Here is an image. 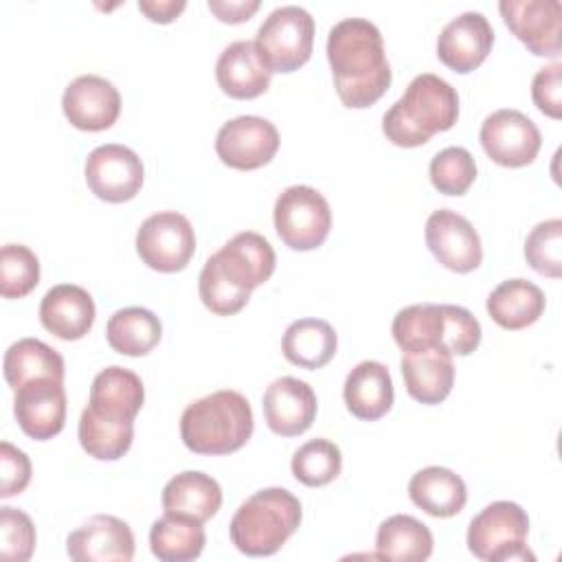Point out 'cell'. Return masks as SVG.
Listing matches in <instances>:
<instances>
[{
	"label": "cell",
	"mask_w": 562,
	"mask_h": 562,
	"mask_svg": "<svg viewBox=\"0 0 562 562\" xmlns=\"http://www.w3.org/2000/svg\"><path fill=\"white\" fill-rule=\"evenodd\" d=\"M327 59L336 92L347 108H369L391 86L382 33L367 18H345L329 29Z\"/></svg>",
	"instance_id": "cell-1"
},
{
	"label": "cell",
	"mask_w": 562,
	"mask_h": 562,
	"mask_svg": "<svg viewBox=\"0 0 562 562\" xmlns=\"http://www.w3.org/2000/svg\"><path fill=\"white\" fill-rule=\"evenodd\" d=\"M459 94L432 72L417 75L404 94L384 112L382 132L397 147H419L432 134L446 132L457 123Z\"/></svg>",
	"instance_id": "cell-2"
},
{
	"label": "cell",
	"mask_w": 562,
	"mask_h": 562,
	"mask_svg": "<svg viewBox=\"0 0 562 562\" xmlns=\"http://www.w3.org/2000/svg\"><path fill=\"white\" fill-rule=\"evenodd\" d=\"M250 402L233 389H222L191 402L180 417L182 443L195 454H228L252 435Z\"/></svg>",
	"instance_id": "cell-3"
},
{
	"label": "cell",
	"mask_w": 562,
	"mask_h": 562,
	"mask_svg": "<svg viewBox=\"0 0 562 562\" xmlns=\"http://www.w3.org/2000/svg\"><path fill=\"white\" fill-rule=\"evenodd\" d=\"M391 334L402 351L443 349L452 356H468L481 342V325L472 312L450 303L402 307L393 318Z\"/></svg>",
	"instance_id": "cell-4"
},
{
	"label": "cell",
	"mask_w": 562,
	"mask_h": 562,
	"mask_svg": "<svg viewBox=\"0 0 562 562\" xmlns=\"http://www.w3.org/2000/svg\"><path fill=\"white\" fill-rule=\"evenodd\" d=\"M301 501L283 487H263L248 496L231 518L233 544L252 558L277 553L301 525Z\"/></svg>",
	"instance_id": "cell-5"
},
{
	"label": "cell",
	"mask_w": 562,
	"mask_h": 562,
	"mask_svg": "<svg viewBox=\"0 0 562 562\" xmlns=\"http://www.w3.org/2000/svg\"><path fill=\"white\" fill-rule=\"evenodd\" d=\"M529 516L512 501H494L483 507L468 527V549L485 562L533 560L527 547Z\"/></svg>",
	"instance_id": "cell-6"
},
{
	"label": "cell",
	"mask_w": 562,
	"mask_h": 562,
	"mask_svg": "<svg viewBox=\"0 0 562 562\" xmlns=\"http://www.w3.org/2000/svg\"><path fill=\"white\" fill-rule=\"evenodd\" d=\"M314 18L299 4H283L270 11L257 29L255 46L270 72L301 68L314 46Z\"/></svg>",
	"instance_id": "cell-7"
},
{
	"label": "cell",
	"mask_w": 562,
	"mask_h": 562,
	"mask_svg": "<svg viewBox=\"0 0 562 562\" xmlns=\"http://www.w3.org/2000/svg\"><path fill=\"white\" fill-rule=\"evenodd\" d=\"M274 228L292 250L318 248L331 228V209L321 191L307 184L283 189L274 202Z\"/></svg>",
	"instance_id": "cell-8"
},
{
	"label": "cell",
	"mask_w": 562,
	"mask_h": 562,
	"mask_svg": "<svg viewBox=\"0 0 562 562\" xmlns=\"http://www.w3.org/2000/svg\"><path fill=\"white\" fill-rule=\"evenodd\" d=\"M136 252L151 270H182L195 252L191 222L178 211H158L149 215L136 233Z\"/></svg>",
	"instance_id": "cell-9"
},
{
	"label": "cell",
	"mask_w": 562,
	"mask_h": 562,
	"mask_svg": "<svg viewBox=\"0 0 562 562\" xmlns=\"http://www.w3.org/2000/svg\"><path fill=\"white\" fill-rule=\"evenodd\" d=\"M485 154L501 167H525L540 151L538 125L520 110L503 108L485 116L479 132Z\"/></svg>",
	"instance_id": "cell-10"
},
{
	"label": "cell",
	"mask_w": 562,
	"mask_h": 562,
	"mask_svg": "<svg viewBox=\"0 0 562 562\" xmlns=\"http://www.w3.org/2000/svg\"><path fill=\"white\" fill-rule=\"evenodd\" d=\"M86 182L90 191L105 202L132 200L145 180L143 160L138 154L119 143L94 147L86 158Z\"/></svg>",
	"instance_id": "cell-11"
},
{
	"label": "cell",
	"mask_w": 562,
	"mask_h": 562,
	"mask_svg": "<svg viewBox=\"0 0 562 562\" xmlns=\"http://www.w3.org/2000/svg\"><path fill=\"white\" fill-rule=\"evenodd\" d=\"M279 149L277 127L255 114H244L226 121L215 136L220 160L233 169L250 171L268 165Z\"/></svg>",
	"instance_id": "cell-12"
},
{
	"label": "cell",
	"mask_w": 562,
	"mask_h": 562,
	"mask_svg": "<svg viewBox=\"0 0 562 562\" xmlns=\"http://www.w3.org/2000/svg\"><path fill=\"white\" fill-rule=\"evenodd\" d=\"M507 29L538 57H555L562 48L560 0H501Z\"/></svg>",
	"instance_id": "cell-13"
},
{
	"label": "cell",
	"mask_w": 562,
	"mask_h": 562,
	"mask_svg": "<svg viewBox=\"0 0 562 562\" xmlns=\"http://www.w3.org/2000/svg\"><path fill=\"white\" fill-rule=\"evenodd\" d=\"M426 246L452 272H472L481 266L483 246L468 217L450 209L432 211L426 220Z\"/></svg>",
	"instance_id": "cell-14"
},
{
	"label": "cell",
	"mask_w": 562,
	"mask_h": 562,
	"mask_svg": "<svg viewBox=\"0 0 562 562\" xmlns=\"http://www.w3.org/2000/svg\"><path fill=\"white\" fill-rule=\"evenodd\" d=\"M13 413L24 435L46 441L61 432L66 422V391L61 380L37 378L15 389Z\"/></svg>",
	"instance_id": "cell-15"
},
{
	"label": "cell",
	"mask_w": 562,
	"mask_h": 562,
	"mask_svg": "<svg viewBox=\"0 0 562 562\" xmlns=\"http://www.w3.org/2000/svg\"><path fill=\"white\" fill-rule=\"evenodd\" d=\"M61 108L72 127L101 132L116 123L121 114V94L105 77L81 75L66 86Z\"/></svg>",
	"instance_id": "cell-16"
},
{
	"label": "cell",
	"mask_w": 562,
	"mask_h": 562,
	"mask_svg": "<svg viewBox=\"0 0 562 562\" xmlns=\"http://www.w3.org/2000/svg\"><path fill=\"white\" fill-rule=\"evenodd\" d=\"M494 44V29L481 11H463L452 18L437 37V57L454 72L479 68Z\"/></svg>",
	"instance_id": "cell-17"
},
{
	"label": "cell",
	"mask_w": 562,
	"mask_h": 562,
	"mask_svg": "<svg viewBox=\"0 0 562 562\" xmlns=\"http://www.w3.org/2000/svg\"><path fill=\"white\" fill-rule=\"evenodd\" d=\"M66 551L75 562H130L134 533L125 520L97 514L68 533Z\"/></svg>",
	"instance_id": "cell-18"
},
{
	"label": "cell",
	"mask_w": 562,
	"mask_h": 562,
	"mask_svg": "<svg viewBox=\"0 0 562 562\" xmlns=\"http://www.w3.org/2000/svg\"><path fill=\"white\" fill-rule=\"evenodd\" d=\"M211 257L220 272L235 288L246 292H252L257 285L266 283L272 277L277 263L270 241L255 231L237 233Z\"/></svg>",
	"instance_id": "cell-19"
},
{
	"label": "cell",
	"mask_w": 562,
	"mask_h": 562,
	"mask_svg": "<svg viewBox=\"0 0 562 562\" xmlns=\"http://www.w3.org/2000/svg\"><path fill=\"white\" fill-rule=\"evenodd\" d=\"M261 406L266 424L272 432L281 437H296L312 426L318 402L307 382L283 375L268 384Z\"/></svg>",
	"instance_id": "cell-20"
},
{
	"label": "cell",
	"mask_w": 562,
	"mask_h": 562,
	"mask_svg": "<svg viewBox=\"0 0 562 562\" xmlns=\"http://www.w3.org/2000/svg\"><path fill=\"white\" fill-rule=\"evenodd\" d=\"M94 314L90 292L75 283L53 285L40 303L42 325L61 340L83 338L94 323Z\"/></svg>",
	"instance_id": "cell-21"
},
{
	"label": "cell",
	"mask_w": 562,
	"mask_h": 562,
	"mask_svg": "<svg viewBox=\"0 0 562 562\" xmlns=\"http://www.w3.org/2000/svg\"><path fill=\"white\" fill-rule=\"evenodd\" d=\"M270 75L250 40L228 44L215 64L217 86L233 99H255L263 94L270 86Z\"/></svg>",
	"instance_id": "cell-22"
},
{
	"label": "cell",
	"mask_w": 562,
	"mask_h": 562,
	"mask_svg": "<svg viewBox=\"0 0 562 562\" xmlns=\"http://www.w3.org/2000/svg\"><path fill=\"white\" fill-rule=\"evenodd\" d=\"M402 378L413 400L422 404L443 402L454 384L452 353L443 349L402 351Z\"/></svg>",
	"instance_id": "cell-23"
},
{
	"label": "cell",
	"mask_w": 562,
	"mask_h": 562,
	"mask_svg": "<svg viewBox=\"0 0 562 562\" xmlns=\"http://www.w3.org/2000/svg\"><path fill=\"white\" fill-rule=\"evenodd\" d=\"M342 397L353 417L364 422L380 419L393 406V380L389 369L378 360L358 362L345 378Z\"/></svg>",
	"instance_id": "cell-24"
},
{
	"label": "cell",
	"mask_w": 562,
	"mask_h": 562,
	"mask_svg": "<svg viewBox=\"0 0 562 562\" xmlns=\"http://www.w3.org/2000/svg\"><path fill=\"white\" fill-rule=\"evenodd\" d=\"M145 402L143 380L119 364L99 371L90 386L88 406L112 419H134Z\"/></svg>",
	"instance_id": "cell-25"
},
{
	"label": "cell",
	"mask_w": 562,
	"mask_h": 562,
	"mask_svg": "<svg viewBox=\"0 0 562 562\" xmlns=\"http://www.w3.org/2000/svg\"><path fill=\"white\" fill-rule=\"evenodd\" d=\"M222 507L220 483L198 470H187L167 481L162 487V509L206 522Z\"/></svg>",
	"instance_id": "cell-26"
},
{
	"label": "cell",
	"mask_w": 562,
	"mask_h": 562,
	"mask_svg": "<svg viewBox=\"0 0 562 562\" xmlns=\"http://www.w3.org/2000/svg\"><path fill=\"white\" fill-rule=\"evenodd\" d=\"M411 501L435 518H450L465 507L468 490L463 479L441 465H428L408 481Z\"/></svg>",
	"instance_id": "cell-27"
},
{
	"label": "cell",
	"mask_w": 562,
	"mask_h": 562,
	"mask_svg": "<svg viewBox=\"0 0 562 562\" xmlns=\"http://www.w3.org/2000/svg\"><path fill=\"white\" fill-rule=\"evenodd\" d=\"M544 292L527 279L501 281L487 296V314L503 329L533 325L544 312Z\"/></svg>",
	"instance_id": "cell-28"
},
{
	"label": "cell",
	"mask_w": 562,
	"mask_h": 562,
	"mask_svg": "<svg viewBox=\"0 0 562 562\" xmlns=\"http://www.w3.org/2000/svg\"><path fill=\"white\" fill-rule=\"evenodd\" d=\"M432 553L430 529L408 514H395L380 522L375 558L393 562H424Z\"/></svg>",
	"instance_id": "cell-29"
},
{
	"label": "cell",
	"mask_w": 562,
	"mask_h": 562,
	"mask_svg": "<svg viewBox=\"0 0 562 562\" xmlns=\"http://www.w3.org/2000/svg\"><path fill=\"white\" fill-rule=\"evenodd\" d=\"M336 329L323 318H299L290 323L281 340L285 360L303 369L325 367L336 356Z\"/></svg>",
	"instance_id": "cell-30"
},
{
	"label": "cell",
	"mask_w": 562,
	"mask_h": 562,
	"mask_svg": "<svg viewBox=\"0 0 562 562\" xmlns=\"http://www.w3.org/2000/svg\"><path fill=\"white\" fill-rule=\"evenodd\" d=\"M4 380L15 391L37 378H53L64 382V358L57 349L37 338H20L4 351Z\"/></svg>",
	"instance_id": "cell-31"
},
{
	"label": "cell",
	"mask_w": 562,
	"mask_h": 562,
	"mask_svg": "<svg viewBox=\"0 0 562 562\" xmlns=\"http://www.w3.org/2000/svg\"><path fill=\"white\" fill-rule=\"evenodd\" d=\"M206 544V533L202 522L169 514L160 516L149 529L151 553L162 562H189L195 560Z\"/></svg>",
	"instance_id": "cell-32"
},
{
	"label": "cell",
	"mask_w": 562,
	"mask_h": 562,
	"mask_svg": "<svg viewBox=\"0 0 562 562\" xmlns=\"http://www.w3.org/2000/svg\"><path fill=\"white\" fill-rule=\"evenodd\" d=\"M105 336L114 351L123 356H145L158 345L162 336V325L151 310L132 305L116 310L110 316Z\"/></svg>",
	"instance_id": "cell-33"
},
{
	"label": "cell",
	"mask_w": 562,
	"mask_h": 562,
	"mask_svg": "<svg viewBox=\"0 0 562 562\" xmlns=\"http://www.w3.org/2000/svg\"><path fill=\"white\" fill-rule=\"evenodd\" d=\"M134 441V419H112L90 406L79 417V443L99 461L121 459Z\"/></svg>",
	"instance_id": "cell-34"
},
{
	"label": "cell",
	"mask_w": 562,
	"mask_h": 562,
	"mask_svg": "<svg viewBox=\"0 0 562 562\" xmlns=\"http://www.w3.org/2000/svg\"><path fill=\"white\" fill-rule=\"evenodd\" d=\"M342 468L340 448L329 439H310L292 457V474L307 487L331 483Z\"/></svg>",
	"instance_id": "cell-35"
},
{
	"label": "cell",
	"mask_w": 562,
	"mask_h": 562,
	"mask_svg": "<svg viewBox=\"0 0 562 562\" xmlns=\"http://www.w3.org/2000/svg\"><path fill=\"white\" fill-rule=\"evenodd\" d=\"M40 283V261L24 244H4L0 250V294L22 299Z\"/></svg>",
	"instance_id": "cell-36"
},
{
	"label": "cell",
	"mask_w": 562,
	"mask_h": 562,
	"mask_svg": "<svg viewBox=\"0 0 562 562\" xmlns=\"http://www.w3.org/2000/svg\"><path fill=\"white\" fill-rule=\"evenodd\" d=\"M428 173L439 193L463 195L476 178V162L465 147H446L432 156Z\"/></svg>",
	"instance_id": "cell-37"
},
{
	"label": "cell",
	"mask_w": 562,
	"mask_h": 562,
	"mask_svg": "<svg viewBox=\"0 0 562 562\" xmlns=\"http://www.w3.org/2000/svg\"><path fill=\"white\" fill-rule=\"evenodd\" d=\"M527 263L551 279L562 277V220L551 217L538 222L525 239Z\"/></svg>",
	"instance_id": "cell-38"
},
{
	"label": "cell",
	"mask_w": 562,
	"mask_h": 562,
	"mask_svg": "<svg viewBox=\"0 0 562 562\" xmlns=\"http://www.w3.org/2000/svg\"><path fill=\"white\" fill-rule=\"evenodd\" d=\"M198 290L202 303L217 316H231L237 314L241 307H246L250 292L235 288L217 268L213 257L204 261V268L198 279Z\"/></svg>",
	"instance_id": "cell-39"
},
{
	"label": "cell",
	"mask_w": 562,
	"mask_h": 562,
	"mask_svg": "<svg viewBox=\"0 0 562 562\" xmlns=\"http://www.w3.org/2000/svg\"><path fill=\"white\" fill-rule=\"evenodd\" d=\"M35 549V527L22 509L0 507V558L26 562Z\"/></svg>",
	"instance_id": "cell-40"
},
{
	"label": "cell",
	"mask_w": 562,
	"mask_h": 562,
	"mask_svg": "<svg viewBox=\"0 0 562 562\" xmlns=\"http://www.w3.org/2000/svg\"><path fill=\"white\" fill-rule=\"evenodd\" d=\"M531 99L536 108L551 116H562V64L553 61L544 68H540L531 79Z\"/></svg>",
	"instance_id": "cell-41"
},
{
	"label": "cell",
	"mask_w": 562,
	"mask_h": 562,
	"mask_svg": "<svg viewBox=\"0 0 562 562\" xmlns=\"http://www.w3.org/2000/svg\"><path fill=\"white\" fill-rule=\"evenodd\" d=\"M31 481L29 457L9 441L0 443V498L24 492Z\"/></svg>",
	"instance_id": "cell-42"
},
{
	"label": "cell",
	"mask_w": 562,
	"mask_h": 562,
	"mask_svg": "<svg viewBox=\"0 0 562 562\" xmlns=\"http://www.w3.org/2000/svg\"><path fill=\"white\" fill-rule=\"evenodd\" d=\"M206 7L217 15V20L228 24H239L250 20V15L261 7L259 0H209Z\"/></svg>",
	"instance_id": "cell-43"
},
{
	"label": "cell",
	"mask_w": 562,
	"mask_h": 562,
	"mask_svg": "<svg viewBox=\"0 0 562 562\" xmlns=\"http://www.w3.org/2000/svg\"><path fill=\"white\" fill-rule=\"evenodd\" d=\"M184 7H187L184 0H138V9L151 22H160V24H167L173 18H178Z\"/></svg>",
	"instance_id": "cell-44"
}]
</instances>
